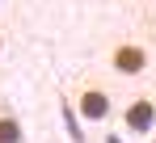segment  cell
I'll list each match as a JSON object with an SVG mask.
<instances>
[{
	"label": "cell",
	"instance_id": "obj_1",
	"mask_svg": "<svg viewBox=\"0 0 156 143\" xmlns=\"http://www.w3.org/2000/svg\"><path fill=\"white\" fill-rule=\"evenodd\" d=\"M76 110L84 114L89 122H101L110 118V110H114V97H110V89H101V84H80V93H76Z\"/></svg>",
	"mask_w": 156,
	"mask_h": 143
},
{
	"label": "cell",
	"instance_id": "obj_2",
	"mask_svg": "<svg viewBox=\"0 0 156 143\" xmlns=\"http://www.w3.org/2000/svg\"><path fill=\"white\" fill-rule=\"evenodd\" d=\"M110 68L122 72V76H144V72H148V47H139V42H118V47L110 51Z\"/></svg>",
	"mask_w": 156,
	"mask_h": 143
},
{
	"label": "cell",
	"instance_id": "obj_3",
	"mask_svg": "<svg viewBox=\"0 0 156 143\" xmlns=\"http://www.w3.org/2000/svg\"><path fill=\"white\" fill-rule=\"evenodd\" d=\"M122 126H127L131 135H148L156 126V101L152 97H135L127 110H122Z\"/></svg>",
	"mask_w": 156,
	"mask_h": 143
},
{
	"label": "cell",
	"instance_id": "obj_4",
	"mask_svg": "<svg viewBox=\"0 0 156 143\" xmlns=\"http://www.w3.org/2000/svg\"><path fill=\"white\" fill-rule=\"evenodd\" d=\"M0 143H21V118L0 105Z\"/></svg>",
	"mask_w": 156,
	"mask_h": 143
},
{
	"label": "cell",
	"instance_id": "obj_5",
	"mask_svg": "<svg viewBox=\"0 0 156 143\" xmlns=\"http://www.w3.org/2000/svg\"><path fill=\"white\" fill-rule=\"evenodd\" d=\"M0 51H4V34H0Z\"/></svg>",
	"mask_w": 156,
	"mask_h": 143
}]
</instances>
